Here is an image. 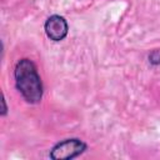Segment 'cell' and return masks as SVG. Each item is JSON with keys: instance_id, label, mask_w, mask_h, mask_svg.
<instances>
[{"instance_id": "obj_3", "label": "cell", "mask_w": 160, "mask_h": 160, "mask_svg": "<svg viewBox=\"0 0 160 160\" xmlns=\"http://www.w3.org/2000/svg\"><path fill=\"white\" fill-rule=\"evenodd\" d=\"M46 36L52 41H61L69 32V25L66 20L60 15H51L48 18L44 25Z\"/></svg>"}, {"instance_id": "obj_4", "label": "cell", "mask_w": 160, "mask_h": 160, "mask_svg": "<svg viewBox=\"0 0 160 160\" xmlns=\"http://www.w3.org/2000/svg\"><path fill=\"white\" fill-rule=\"evenodd\" d=\"M1 104H2V110H1V115L4 116V115H6V111H8V108H6V104H5V99L2 98V100H1Z\"/></svg>"}, {"instance_id": "obj_2", "label": "cell", "mask_w": 160, "mask_h": 160, "mask_svg": "<svg viewBox=\"0 0 160 160\" xmlns=\"http://www.w3.org/2000/svg\"><path fill=\"white\" fill-rule=\"evenodd\" d=\"M86 148V144L78 138L65 139L52 146L50 150V158L52 160H71L80 156Z\"/></svg>"}, {"instance_id": "obj_1", "label": "cell", "mask_w": 160, "mask_h": 160, "mask_svg": "<svg viewBox=\"0 0 160 160\" xmlns=\"http://www.w3.org/2000/svg\"><path fill=\"white\" fill-rule=\"evenodd\" d=\"M15 85L21 96L30 104H38L42 98V82L35 64L30 59H21L14 69Z\"/></svg>"}]
</instances>
